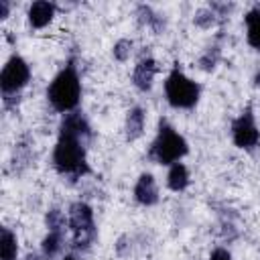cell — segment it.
<instances>
[{"label":"cell","mask_w":260,"mask_h":260,"mask_svg":"<svg viewBox=\"0 0 260 260\" xmlns=\"http://www.w3.org/2000/svg\"><path fill=\"white\" fill-rule=\"evenodd\" d=\"M215 14L213 12H209V10H199L197 12V16H195V22L199 24V26H211L213 22H215V18H213Z\"/></svg>","instance_id":"obj_18"},{"label":"cell","mask_w":260,"mask_h":260,"mask_svg":"<svg viewBox=\"0 0 260 260\" xmlns=\"http://www.w3.org/2000/svg\"><path fill=\"white\" fill-rule=\"evenodd\" d=\"M144 130V112L140 108H132L126 118V136L128 140H136Z\"/></svg>","instance_id":"obj_11"},{"label":"cell","mask_w":260,"mask_h":260,"mask_svg":"<svg viewBox=\"0 0 260 260\" xmlns=\"http://www.w3.org/2000/svg\"><path fill=\"white\" fill-rule=\"evenodd\" d=\"M69 228L73 234V248L87 250L95 240L93 211L87 203H73L69 209Z\"/></svg>","instance_id":"obj_4"},{"label":"cell","mask_w":260,"mask_h":260,"mask_svg":"<svg viewBox=\"0 0 260 260\" xmlns=\"http://www.w3.org/2000/svg\"><path fill=\"white\" fill-rule=\"evenodd\" d=\"M165 91H167V100L173 108H193L199 100V85L189 79L187 75H183L179 69H175L165 83Z\"/></svg>","instance_id":"obj_5"},{"label":"cell","mask_w":260,"mask_h":260,"mask_svg":"<svg viewBox=\"0 0 260 260\" xmlns=\"http://www.w3.org/2000/svg\"><path fill=\"white\" fill-rule=\"evenodd\" d=\"M154 73H156V63H154L152 59H142V61L136 65L134 73H132V81H134V85H136L138 89L146 91V89L152 87Z\"/></svg>","instance_id":"obj_9"},{"label":"cell","mask_w":260,"mask_h":260,"mask_svg":"<svg viewBox=\"0 0 260 260\" xmlns=\"http://www.w3.org/2000/svg\"><path fill=\"white\" fill-rule=\"evenodd\" d=\"M232 136H234V142L236 146L240 148H254L260 140V132L254 124V116H252V110H246L232 126Z\"/></svg>","instance_id":"obj_7"},{"label":"cell","mask_w":260,"mask_h":260,"mask_svg":"<svg viewBox=\"0 0 260 260\" xmlns=\"http://www.w3.org/2000/svg\"><path fill=\"white\" fill-rule=\"evenodd\" d=\"M167 183L173 191H183L187 185H189V173H187V167L181 165V162H175L169 171V177H167Z\"/></svg>","instance_id":"obj_12"},{"label":"cell","mask_w":260,"mask_h":260,"mask_svg":"<svg viewBox=\"0 0 260 260\" xmlns=\"http://www.w3.org/2000/svg\"><path fill=\"white\" fill-rule=\"evenodd\" d=\"M63 248V232L61 230H49L47 238L43 240V254L47 258H53Z\"/></svg>","instance_id":"obj_15"},{"label":"cell","mask_w":260,"mask_h":260,"mask_svg":"<svg viewBox=\"0 0 260 260\" xmlns=\"http://www.w3.org/2000/svg\"><path fill=\"white\" fill-rule=\"evenodd\" d=\"M256 85H260V71L256 73Z\"/></svg>","instance_id":"obj_21"},{"label":"cell","mask_w":260,"mask_h":260,"mask_svg":"<svg viewBox=\"0 0 260 260\" xmlns=\"http://www.w3.org/2000/svg\"><path fill=\"white\" fill-rule=\"evenodd\" d=\"M187 150L189 148H187L185 138L177 134L167 122H160L158 134L150 148V156L160 165H171V162H177L181 156H185Z\"/></svg>","instance_id":"obj_3"},{"label":"cell","mask_w":260,"mask_h":260,"mask_svg":"<svg viewBox=\"0 0 260 260\" xmlns=\"http://www.w3.org/2000/svg\"><path fill=\"white\" fill-rule=\"evenodd\" d=\"M6 14H8V2H0V18H6Z\"/></svg>","instance_id":"obj_20"},{"label":"cell","mask_w":260,"mask_h":260,"mask_svg":"<svg viewBox=\"0 0 260 260\" xmlns=\"http://www.w3.org/2000/svg\"><path fill=\"white\" fill-rule=\"evenodd\" d=\"M81 85L73 63H69L49 85V102L57 112H71L79 104Z\"/></svg>","instance_id":"obj_2"},{"label":"cell","mask_w":260,"mask_h":260,"mask_svg":"<svg viewBox=\"0 0 260 260\" xmlns=\"http://www.w3.org/2000/svg\"><path fill=\"white\" fill-rule=\"evenodd\" d=\"M47 225H49V230H61V232H65V215L59 209H51L47 213Z\"/></svg>","instance_id":"obj_16"},{"label":"cell","mask_w":260,"mask_h":260,"mask_svg":"<svg viewBox=\"0 0 260 260\" xmlns=\"http://www.w3.org/2000/svg\"><path fill=\"white\" fill-rule=\"evenodd\" d=\"M53 12H55L53 4H49V2H45V0H39V2H35V4L28 8V20H30V24H32L35 28H43V26H47V24L51 22Z\"/></svg>","instance_id":"obj_10"},{"label":"cell","mask_w":260,"mask_h":260,"mask_svg":"<svg viewBox=\"0 0 260 260\" xmlns=\"http://www.w3.org/2000/svg\"><path fill=\"white\" fill-rule=\"evenodd\" d=\"M209 260H232V256H230V252H228V250L217 248V250H213V254H211V258H209Z\"/></svg>","instance_id":"obj_19"},{"label":"cell","mask_w":260,"mask_h":260,"mask_svg":"<svg viewBox=\"0 0 260 260\" xmlns=\"http://www.w3.org/2000/svg\"><path fill=\"white\" fill-rule=\"evenodd\" d=\"M246 24H248V43L260 51V10H250L246 14Z\"/></svg>","instance_id":"obj_14"},{"label":"cell","mask_w":260,"mask_h":260,"mask_svg":"<svg viewBox=\"0 0 260 260\" xmlns=\"http://www.w3.org/2000/svg\"><path fill=\"white\" fill-rule=\"evenodd\" d=\"M91 136V128L81 114H67L61 124L59 140L55 144L53 162L61 175L81 177L89 171L85 160V144Z\"/></svg>","instance_id":"obj_1"},{"label":"cell","mask_w":260,"mask_h":260,"mask_svg":"<svg viewBox=\"0 0 260 260\" xmlns=\"http://www.w3.org/2000/svg\"><path fill=\"white\" fill-rule=\"evenodd\" d=\"M0 254H2V260H16V254H18L16 236H14L8 228H2V236H0Z\"/></svg>","instance_id":"obj_13"},{"label":"cell","mask_w":260,"mask_h":260,"mask_svg":"<svg viewBox=\"0 0 260 260\" xmlns=\"http://www.w3.org/2000/svg\"><path fill=\"white\" fill-rule=\"evenodd\" d=\"M63 260H75V258H73V256H65Z\"/></svg>","instance_id":"obj_22"},{"label":"cell","mask_w":260,"mask_h":260,"mask_svg":"<svg viewBox=\"0 0 260 260\" xmlns=\"http://www.w3.org/2000/svg\"><path fill=\"white\" fill-rule=\"evenodd\" d=\"M130 49H132V43L126 41V39H122V41H118L116 47H114V57L120 59V61H126L128 55H130Z\"/></svg>","instance_id":"obj_17"},{"label":"cell","mask_w":260,"mask_h":260,"mask_svg":"<svg viewBox=\"0 0 260 260\" xmlns=\"http://www.w3.org/2000/svg\"><path fill=\"white\" fill-rule=\"evenodd\" d=\"M134 197L142 205H154L158 201V191H156V183H154L152 175H148V173L140 175V179L134 187Z\"/></svg>","instance_id":"obj_8"},{"label":"cell","mask_w":260,"mask_h":260,"mask_svg":"<svg viewBox=\"0 0 260 260\" xmlns=\"http://www.w3.org/2000/svg\"><path fill=\"white\" fill-rule=\"evenodd\" d=\"M28 77H30V69H28L26 61L20 59V57H16V55L10 57L6 61L2 73H0V87H2L4 98L8 100L10 93H16L18 89H22L26 85Z\"/></svg>","instance_id":"obj_6"}]
</instances>
